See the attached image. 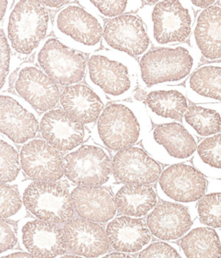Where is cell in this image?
<instances>
[{
  "instance_id": "cell-8",
  "label": "cell",
  "mask_w": 221,
  "mask_h": 258,
  "mask_svg": "<svg viewBox=\"0 0 221 258\" xmlns=\"http://www.w3.org/2000/svg\"><path fill=\"white\" fill-rule=\"evenodd\" d=\"M36 61L56 84L69 86L83 80L87 67L82 53L56 38L45 41L36 53Z\"/></svg>"
},
{
  "instance_id": "cell-42",
  "label": "cell",
  "mask_w": 221,
  "mask_h": 258,
  "mask_svg": "<svg viewBox=\"0 0 221 258\" xmlns=\"http://www.w3.org/2000/svg\"><path fill=\"white\" fill-rule=\"evenodd\" d=\"M9 3V1H6H6H0V12H1L0 18H1V19H3L4 17H5Z\"/></svg>"
},
{
  "instance_id": "cell-41",
  "label": "cell",
  "mask_w": 221,
  "mask_h": 258,
  "mask_svg": "<svg viewBox=\"0 0 221 258\" xmlns=\"http://www.w3.org/2000/svg\"><path fill=\"white\" fill-rule=\"evenodd\" d=\"M147 95L145 90L139 89V90L134 92V98L138 100V101H145L146 97H147Z\"/></svg>"
},
{
  "instance_id": "cell-19",
  "label": "cell",
  "mask_w": 221,
  "mask_h": 258,
  "mask_svg": "<svg viewBox=\"0 0 221 258\" xmlns=\"http://www.w3.org/2000/svg\"><path fill=\"white\" fill-rule=\"evenodd\" d=\"M25 249L38 258H54L67 249L63 229L56 224L42 220H31L22 231Z\"/></svg>"
},
{
  "instance_id": "cell-35",
  "label": "cell",
  "mask_w": 221,
  "mask_h": 258,
  "mask_svg": "<svg viewBox=\"0 0 221 258\" xmlns=\"http://www.w3.org/2000/svg\"><path fill=\"white\" fill-rule=\"evenodd\" d=\"M139 258H181V255L168 243L156 242L144 249Z\"/></svg>"
},
{
  "instance_id": "cell-29",
  "label": "cell",
  "mask_w": 221,
  "mask_h": 258,
  "mask_svg": "<svg viewBox=\"0 0 221 258\" xmlns=\"http://www.w3.org/2000/svg\"><path fill=\"white\" fill-rule=\"evenodd\" d=\"M181 247L188 258L221 257L218 236L206 227L194 229L182 239Z\"/></svg>"
},
{
  "instance_id": "cell-18",
  "label": "cell",
  "mask_w": 221,
  "mask_h": 258,
  "mask_svg": "<svg viewBox=\"0 0 221 258\" xmlns=\"http://www.w3.org/2000/svg\"><path fill=\"white\" fill-rule=\"evenodd\" d=\"M67 249L84 257H98L109 249L106 232L100 225L85 219H72L63 227Z\"/></svg>"
},
{
  "instance_id": "cell-14",
  "label": "cell",
  "mask_w": 221,
  "mask_h": 258,
  "mask_svg": "<svg viewBox=\"0 0 221 258\" xmlns=\"http://www.w3.org/2000/svg\"><path fill=\"white\" fill-rule=\"evenodd\" d=\"M20 161L24 173L36 182H56L64 174V161L59 151L42 140H33L24 145Z\"/></svg>"
},
{
  "instance_id": "cell-25",
  "label": "cell",
  "mask_w": 221,
  "mask_h": 258,
  "mask_svg": "<svg viewBox=\"0 0 221 258\" xmlns=\"http://www.w3.org/2000/svg\"><path fill=\"white\" fill-rule=\"evenodd\" d=\"M106 234L113 249L124 253L141 250L151 240V231L147 224L139 219L119 217L111 221Z\"/></svg>"
},
{
  "instance_id": "cell-13",
  "label": "cell",
  "mask_w": 221,
  "mask_h": 258,
  "mask_svg": "<svg viewBox=\"0 0 221 258\" xmlns=\"http://www.w3.org/2000/svg\"><path fill=\"white\" fill-rule=\"evenodd\" d=\"M1 132L17 144H24L34 138L40 127L32 107L12 94H1Z\"/></svg>"
},
{
  "instance_id": "cell-10",
  "label": "cell",
  "mask_w": 221,
  "mask_h": 258,
  "mask_svg": "<svg viewBox=\"0 0 221 258\" xmlns=\"http://www.w3.org/2000/svg\"><path fill=\"white\" fill-rule=\"evenodd\" d=\"M111 162L106 150L95 145H84L66 156L64 173L79 187H100L112 173Z\"/></svg>"
},
{
  "instance_id": "cell-15",
  "label": "cell",
  "mask_w": 221,
  "mask_h": 258,
  "mask_svg": "<svg viewBox=\"0 0 221 258\" xmlns=\"http://www.w3.org/2000/svg\"><path fill=\"white\" fill-rule=\"evenodd\" d=\"M15 90L33 109L39 111L53 109L61 98L56 83L33 64H24L21 68L16 80Z\"/></svg>"
},
{
  "instance_id": "cell-32",
  "label": "cell",
  "mask_w": 221,
  "mask_h": 258,
  "mask_svg": "<svg viewBox=\"0 0 221 258\" xmlns=\"http://www.w3.org/2000/svg\"><path fill=\"white\" fill-rule=\"evenodd\" d=\"M19 157L15 147L2 140L0 143V169L1 182H13L18 177L20 166Z\"/></svg>"
},
{
  "instance_id": "cell-5",
  "label": "cell",
  "mask_w": 221,
  "mask_h": 258,
  "mask_svg": "<svg viewBox=\"0 0 221 258\" xmlns=\"http://www.w3.org/2000/svg\"><path fill=\"white\" fill-rule=\"evenodd\" d=\"M51 18L41 1L22 0L16 5L8 20V40L20 55H29L43 40Z\"/></svg>"
},
{
  "instance_id": "cell-39",
  "label": "cell",
  "mask_w": 221,
  "mask_h": 258,
  "mask_svg": "<svg viewBox=\"0 0 221 258\" xmlns=\"http://www.w3.org/2000/svg\"><path fill=\"white\" fill-rule=\"evenodd\" d=\"M71 1H41V3L45 7L51 8H59L61 6H65L66 4L70 3Z\"/></svg>"
},
{
  "instance_id": "cell-21",
  "label": "cell",
  "mask_w": 221,
  "mask_h": 258,
  "mask_svg": "<svg viewBox=\"0 0 221 258\" xmlns=\"http://www.w3.org/2000/svg\"><path fill=\"white\" fill-rule=\"evenodd\" d=\"M147 226L156 238L162 240H175L190 229L192 219L184 206L164 203L156 206L149 214Z\"/></svg>"
},
{
  "instance_id": "cell-12",
  "label": "cell",
  "mask_w": 221,
  "mask_h": 258,
  "mask_svg": "<svg viewBox=\"0 0 221 258\" xmlns=\"http://www.w3.org/2000/svg\"><path fill=\"white\" fill-rule=\"evenodd\" d=\"M207 182L203 173L190 164H174L160 176L158 188L178 203H193L205 196Z\"/></svg>"
},
{
  "instance_id": "cell-7",
  "label": "cell",
  "mask_w": 221,
  "mask_h": 258,
  "mask_svg": "<svg viewBox=\"0 0 221 258\" xmlns=\"http://www.w3.org/2000/svg\"><path fill=\"white\" fill-rule=\"evenodd\" d=\"M24 203L30 214L50 223H67L74 217L70 194L56 182L30 183L24 191Z\"/></svg>"
},
{
  "instance_id": "cell-23",
  "label": "cell",
  "mask_w": 221,
  "mask_h": 258,
  "mask_svg": "<svg viewBox=\"0 0 221 258\" xmlns=\"http://www.w3.org/2000/svg\"><path fill=\"white\" fill-rule=\"evenodd\" d=\"M71 200L74 210L85 220L105 223L115 215V199L101 187H77L71 194Z\"/></svg>"
},
{
  "instance_id": "cell-37",
  "label": "cell",
  "mask_w": 221,
  "mask_h": 258,
  "mask_svg": "<svg viewBox=\"0 0 221 258\" xmlns=\"http://www.w3.org/2000/svg\"><path fill=\"white\" fill-rule=\"evenodd\" d=\"M1 252H5L8 249H11L15 246L17 243L14 229L12 225L2 219L1 220Z\"/></svg>"
},
{
  "instance_id": "cell-44",
  "label": "cell",
  "mask_w": 221,
  "mask_h": 258,
  "mask_svg": "<svg viewBox=\"0 0 221 258\" xmlns=\"http://www.w3.org/2000/svg\"><path fill=\"white\" fill-rule=\"evenodd\" d=\"M60 258H83L80 257V256H77V255H62Z\"/></svg>"
},
{
  "instance_id": "cell-45",
  "label": "cell",
  "mask_w": 221,
  "mask_h": 258,
  "mask_svg": "<svg viewBox=\"0 0 221 258\" xmlns=\"http://www.w3.org/2000/svg\"><path fill=\"white\" fill-rule=\"evenodd\" d=\"M220 3H221V2H220Z\"/></svg>"
},
{
  "instance_id": "cell-27",
  "label": "cell",
  "mask_w": 221,
  "mask_h": 258,
  "mask_svg": "<svg viewBox=\"0 0 221 258\" xmlns=\"http://www.w3.org/2000/svg\"><path fill=\"white\" fill-rule=\"evenodd\" d=\"M183 126L198 137H211L221 132V103L189 106L183 118Z\"/></svg>"
},
{
  "instance_id": "cell-2",
  "label": "cell",
  "mask_w": 221,
  "mask_h": 258,
  "mask_svg": "<svg viewBox=\"0 0 221 258\" xmlns=\"http://www.w3.org/2000/svg\"><path fill=\"white\" fill-rule=\"evenodd\" d=\"M200 57L188 44L151 50L139 62V80L148 88L176 86L197 69Z\"/></svg>"
},
{
  "instance_id": "cell-20",
  "label": "cell",
  "mask_w": 221,
  "mask_h": 258,
  "mask_svg": "<svg viewBox=\"0 0 221 258\" xmlns=\"http://www.w3.org/2000/svg\"><path fill=\"white\" fill-rule=\"evenodd\" d=\"M193 31V47L199 54L209 61L221 59V6L199 12Z\"/></svg>"
},
{
  "instance_id": "cell-43",
  "label": "cell",
  "mask_w": 221,
  "mask_h": 258,
  "mask_svg": "<svg viewBox=\"0 0 221 258\" xmlns=\"http://www.w3.org/2000/svg\"><path fill=\"white\" fill-rule=\"evenodd\" d=\"M102 258H133L130 255H126L125 253H111L105 255Z\"/></svg>"
},
{
  "instance_id": "cell-36",
  "label": "cell",
  "mask_w": 221,
  "mask_h": 258,
  "mask_svg": "<svg viewBox=\"0 0 221 258\" xmlns=\"http://www.w3.org/2000/svg\"><path fill=\"white\" fill-rule=\"evenodd\" d=\"M1 87H3L6 79L10 72L11 68V50L9 42L5 35L4 30H1Z\"/></svg>"
},
{
  "instance_id": "cell-3",
  "label": "cell",
  "mask_w": 221,
  "mask_h": 258,
  "mask_svg": "<svg viewBox=\"0 0 221 258\" xmlns=\"http://www.w3.org/2000/svg\"><path fill=\"white\" fill-rule=\"evenodd\" d=\"M138 74L136 62L130 56L111 50L92 53L87 62V82L110 99L130 96L136 89Z\"/></svg>"
},
{
  "instance_id": "cell-38",
  "label": "cell",
  "mask_w": 221,
  "mask_h": 258,
  "mask_svg": "<svg viewBox=\"0 0 221 258\" xmlns=\"http://www.w3.org/2000/svg\"><path fill=\"white\" fill-rule=\"evenodd\" d=\"M215 3L214 0H209V1H191V6H194L197 9L206 10L209 8L210 6H213Z\"/></svg>"
},
{
  "instance_id": "cell-40",
  "label": "cell",
  "mask_w": 221,
  "mask_h": 258,
  "mask_svg": "<svg viewBox=\"0 0 221 258\" xmlns=\"http://www.w3.org/2000/svg\"><path fill=\"white\" fill-rule=\"evenodd\" d=\"M1 258H38L30 253L16 252L2 256Z\"/></svg>"
},
{
  "instance_id": "cell-26",
  "label": "cell",
  "mask_w": 221,
  "mask_h": 258,
  "mask_svg": "<svg viewBox=\"0 0 221 258\" xmlns=\"http://www.w3.org/2000/svg\"><path fill=\"white\" fill-rule=\"evenodd\" d=\"M185 90L193 103H221V63L199 67L187 80Z\"/></svg>"
},
{
  "instance_id": "cell-4",
  "label": "cell",
  "mask_w": 221,
  "mask_h": 258,
  "mask_svg": "<svg viewBox=\"0 0 221 258\" xmlns=\"http://www.w3.org/2000/svg\"><path fill=\"white\" fill-rule=\"evenodd\" d=\"M103 21L76 5H68L56 14L54 30L63 44L84 53H95L103 41Z\"/></svg>"
},
{
  "instance_id": "cell-24",
  "label": "cell",
  "mask_w": 221,
  "mask_h": 258,
  "mask_svg": "<svg viewBox=\"0 0 221 258\" xmlns=\"http://www.w3.org/2000/svg\"><path fill=\"white\" fill-rule=\"evenodd\" d=\"M60 102L64 111L82 124L95 122L103 112L101 95L85 85L68 86L62 91Z\"/></svg>"
},
{
  "instance_id": "cell-31",
  "label": "cell",
  "mask_w": 221,
  "mask_h": 258,
  "mask_svg": "<svg viewBox=\"0 0 221 258\" xmlns=\"http://www.w3.org/2000/svg\"><path fill=\"white\" fill-rule=\"evenodd\" d=\"M198 214L201 222L206 226L221 227V193L204 196L198 204Z\"/></svg>"
},
{
  "instance_id": "cell-34",
  "label": "cell",
  "mask_w": 221,
  "mask_h": 258,
  "mask_svg": "<svg viewBox=\"0 0 221 258\" xmlns=\"http://www.w3.org/2000/svg\"><path fill=\"white\" fill-rule=\"evenodd\" d=\"M22 208V201L18 190L2 183L0 187V214L2 219L14 216Z\"/></svg>"
},
{
  "instance_id": "cell-16",
  "label": "cell",
  "mask_w": 221,
  "mask_h": 258,
  "mask_svg": "<svg viewBox=\"0 0 221 258\" xmlns=\"http://www.w3.org/2000/svg\"><path fill=\"white\" fill-rule=\"evenodd\" d=\"M116 178L125 184L149 185L156 182L162 168L156 159L139 147L120 150L112 160Z\"/></svg>"
},
{
  "instance_id": "cell-1",
  "label": "cell",
  "mask_w": 221,
  "mask_h": 258,
  "mask_svg": "<svg viewBox=\"0 0 221 258\" xmlns=\"http://www.w3.org/2000/svg\"><path fill=\"white\" fill-rule=\"evenodd\" d=\"M145 109L129 102H117L101 113L94 135L98 143L113 151L132 147L150 131Z\"/></svg>"
},
{
  "instance_id": "cell-33",
  "label": "cell",
  "mask_w": 221,
  "mask_h": 258,
  "mask_svg": "<svg viewBox=\"0 0 221 258\" xmlns=\"http://www.w3.org/2000/svg\"><path fill=\"white\" fill-rule=\"evenodd\" d=\"M80 3L89 9H95L100 15L107 18H117L124 12L135 11L141 5L140 1H85L89 5L82 1Z\"/></svg>"
},
{
  "instance_id": "cell-28",
  "label": "cell",
  "mask_w": 221,
  "mask_h": 258,
  "mask_svg": "<svg viewBox=\"0 0 221 258\" xmlns=\"http://www.w3.org/2000/svg\"><path fill=\"white\" fill-rule=\"evenodd\" d=\"M115 202L122 214L142 217L156 206V192L149 185H124L116 193Z\"/></svg>"
},
{
  "instance_id": "cell-6",
  "label": "cell",
  "mask_w": 221,
  "mask_h": 258,
  "mask_svg": "<svg viewBox=\"0 0 221 258\" xmlns=\"http://www.w3.org/2000/svg\"><path fill=\"white\" fill-rule=\"evenodd\" d=\"M151 31L159 45L177 44L186 41L195 25L192 6L186 1H160L151 12Z\"/></svg>"
},
{
  "instance_id": "cell-11",
  "label": "cell",
  "mask_w": 221,
  "mask_h": 258,
  "mask_svg": "<svg viewBox=\"0 0 221 258\" xmlns=\"http://www.w3.org/2000/svg\"><path fill=\"white\" fill-rule=\"evenodd\" d=\"M106 48L129 56L144 55L150 47V37L145 23L132 14L112 18L104 29Z\"/></svg>"
},
{
  "instance_id": "cell-22",
  "label": "cell",
  "mask_w": 221,
  "mask_h": 258,
  "mask_svg": "<svg viewBox=\"0 0 221 258\" xmlns=\"http://www.w3.org/2000/svg\"><path fill=\"white\" fill-rule=\"evenodd\" d=\"M188 100L185 89L165 86L149 92L145 104L154 122L161 125L183 119L189 109Z\"/></svg>"
},
{
  "instance_id": "cell-9",
  "label": "cell",
  "mask_w": 221,
  "mask_h": 258,
  "mask_svg": "<svg viewBox=\"0 0 221 258\" xmlns=\"http://www.w3.org/2000/svg\"><path fill=\"white\" fill-rule=\"evenodd\" d=\"M144 146L157 160L175 164L190 159L198 147L195 135L176 122L158 125L146 135Z\"/></svg>"
},
{
  "instance_id": "cell-17",
  "label": "cell",
  "mask_w": 221,
  "mask_h": 258,
  "mask_svg": "<svg viewBox=\"0 0 221 258\" xmlns=\"http://www.w3.org/2000/svg\"><path fill=\"white\" fill-rule=\"evenodd\" d=\"M41 136L60 152H68L82 144L87 138L84 124L62 109L46 112L40 121Z\"/></svg>"
},
{
  "instance_id": "cell-30",
  "label": "cell",
  "mask_w": 221,
  "mask_h": 258,
  "mask_svg": "<svg viewBox=\"0 0 221 258\" xmlns=\"http://www.w3.org/2000/svg\"><path fill=\"white\" fill-rule=\"evenodd\" d=\"M196 167L205 173L221 174V133L207 137L198 145L195 154Z\"/></svg>"
}]
</instances>
